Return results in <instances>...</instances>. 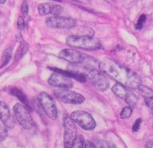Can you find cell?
<instances>
[{"mask_svg":"<svg viewBox=\"0 0 153 148\" xmlns=\"http://www.w3.org/2000/svg\"><path fill=\"white\" fill-rule=\"evenodd\" d=\"M99 69L104 74L118 82L119 84L129 89H137L141 85V80L137 73L111 58H104L99 64Z\"/></svg>","mask_w":153,"mask_h":148,"instance_id":"cell-1","label":"cell"},{"mask_svg":"<svg viewBox=\"0 0 153 148\" xmlns=\"http://www.w3.org/2000/svg\"><path fill=\"white\" fill-rule=\"evenodd\" d=\"M73 67L74 68H76V70H71V71L77 72V73L83 74L86 78L89 79V81L98 90L101 91H104L108 89L109 85H110L108 80L101 72L98 71L92 67H86V66H79L75 64Z\"/></svg>","mask_w":153,"mask_h":148,"instance_id":"cell-2","label":"cell"},{"mask_svg":"<svg viewBox=\"0 0 153 148\" xmlns=\"http://www.w3.org/2000/svg\"><path fill=\"white\" fill-rule=\"evenodd\" d=\"M66 43L71 47L86 50H96L102 48L101 41L89 35H71L66 39Z\"/></svg>","mask_w":153,"mask_h":148,"instance_id":"cell-3","label":"cell"},{"mask_svg":"<svg viewBox=\"0 0 153 148\" xmlns=\"http://www.w3.org/2000/svg\"><path fill=\"white\" fill-rule=\"evenodd\" d=\"M59 57L65 61H69L71 64H81V65L89 67H91V66H93L94 63L95 64L97 62L95 58L88 56L73 49H62L59 53Z\"/></svg>","mask_w":153,"mask_h":148,"instance_id":"cell-4","label":"cell"},{"mask_svg":"<svg viewBox=\"0 0 153 148\" xmlns=\"http://www.w3.org/2000/svg\"><path fill=\"white\" fill-rule=\"evenodd\" d=\"M13 111L17 121L23 128L27 130L33 128L35 123L29 113V109L26 106L20 103H17L14 105Z\"/></svg>","mask_w":153,"mask_h":148,"instance_id":"cell-5","label":"cell"},{"mask_svg":"<svg viewBox=\"0 0 153 148\" xmlns=\"http://www.w3.org/2000/svg\"><path fill=\"white\" fill-rule=\"evenodd\" d=\"M71 119L85 130H92L96 127V122L88 112L77 110L72 112Z\"/></svg>","mask_w":153,"mask_h":148,"instance_id":"cell-6","label":"cell"},{"mask_svg":"<svg viewBox=\"0 0 153 148\" xmlns=\"http://www.w3.org/2000/svg\"><path fill=\"white\" fill-rule=\"evenodd\" d=\"M54 95L57 99L65 103L81 104L85 101V98L83 95L68 89H56L54 90Z\"/></svg>","mask_w":153,"mask_h":148,"instance_id":"cell-7","label":"cell"},{"mask_svg":"<svg viewBox=\"0 0 153 148\" xmlns=\"http://www.w3.org/2000/svg\"><path fill=\"white\" fill-rule=\"evenodd\" d=\"M38 101L45 113L52 120H56L58 117L56 102L52 96L46 92H42L38 95Z\"/></svg>","mask_w":153,"mask_h":148,"instance_id":"cell-8","label":"cell"},{"mask_svg":"<svg viewBox=\"0 0 153 148\" xmlns=\"http://www.w3.org/2000/svg\"><path fill=\"white\" fill-rule=\"evenodd\" d=\"M112 91L120 98L126 101L130 107L135 106L137 102V97L131 89L117 83L112 88Z\"/></svg>","mask_w":153,"mask_h":148,"instance_id":"cell-9","label":"cell"},{"mask_svg":"<svg viewBox=\"0 0 153 148\" xmlns=\"http://www.w3.org/2000/svg\"><path fill=\"white\" fill-rule=\"evenodd\" d=\"M64 148H71L76 138V128L67 115L64 116Z\"/></svg>","mask_w":153,"mask_h":148,"instance_id":"cell-10","label":"cell"},{"mask_svg":"<svg viewBox=\"0 0 153 148\" xmlns=\"http://www.w3.org/2000/svg\"><path fill=\"white\" fill-rule=\"evenodd\" d=\"M46 24L53 29H72L76 26V23L74 19L71 17L53 16L47 19Z\"/></svg>","mask_w":153,"mask_h":148,"instance_id":"cell-11","label":"cell"},{"mask_svg":"<svg viewBox=\"0 0 153 148\" xmlns=\"http://www.w3.org/2000/svg\"><path fill=\"white\" fill-rule=\"evenodd\" d=\"M48 83L53 87L61 89H70L73 87V82L69 77L59 72L53 73L48 80Z\"/></svg>","mask_w":153,"mask_h":148,"instance_id":"cell-12","label":"cell"},{"mask_svg":"<svg viewBox=\"0 0 153 148\" xmlns=\"http://www.w3.org/2000/svg\"><path fill=\"white\" fill-rule=\"evenodd\" d=\"M0 120L6 127L12 129L15 127L16 121L10 112L7 104L0 101Z\"/></svg>","mask_w":153,"mask_h":148,"instance_id":"cell-13","label":"cell"},{"mask_svg":"<svg viewBox=\"0 0 153 148\" xmlns=\"http://www.w3.org/2000/svg\"><path fill=\"white\" fill-rule=\"evenodd\" d=\"M11 94L13 96H16V97L23 104V105L26 106L29 111H33V106H32V105L31 104V102H29V99L27 98L26 95L20 89L17 88H11Z\"/></svg>","mask_w":153,"mask_h":148,"instance_id":"cell-14","label":"cell"},{"mask_svg":"<svg viewBox=\"0 0 153 148\" xmlns=\"http://www.w3.org/2000/svg\"><path fill=\"white\" fill-rule=\"evenodd\" d=\"M139 89V91L140 93V94L142 95L144 97V99H146V98H153V91L152 90L149 88L146 87L145 85H140L138 88Z\"/></svg>","mask_w":153,"mask_h":148,"instance_id":"cell-15","label":"cell"},{"mask_svg":"<svg viewBox=\"0 0 153 148\" xmlns=\"http://www.w3.org/2000/svg\"><path fill=\"white\" fill-rule=\"evenodd\" d=\"M53 5L48 3H43L38 5V12L40 15H47V14H51Z\"/></svg>","mask_w":153,"mask_h":148,"instance_id":"cell-16","label":"cell"},{"mask_svg":"<svg viewBox=\"0 0 153 148\" xmlns=\"http://www.w3.org/2000/svg\"><path fill=\"white\" fill-rule=\"evenodd\" d=\"M96 148H117L114 144L102 140H96L94 143Z\"/></svg>","mask_w":153,"mask_h":148,"instance_id":"cell-17","label":"cell"},{"mask_svg":"<svg viewBox=\"0 0 153 148\" xmlns=\"http://www.w3.org/2000/svg\"><path fill=\"white\" fill-rule=\"evenodd\" d=\"M85 140L83 136L79 135L76 138L71 148H84Z\"/></svg>","mask_w":153,"mask_h":148,"instance_id":"cell-18","label":"cell"},{"mask_svg":"<svg viewBox=\"0 0 153 148\" xmlns=\"http://www.w3.org/2000/svg\"><path fill=\"white\" fill-rule=\"evenodd\" d=\"M131 113L132 109L130 106L125 107V108H123L121 113H120V118L122 119H127L131 115Z\"/></svg>","mask_w":153,"mask_h":148,"instance_id":"cell-19","label":"cell"},{"mask_svg":"<svg viewBox=\"0 0 153 148\" xmlns=\"http://www.w3.org/2000/svg\"><path fill=\"white\" fill-rule=\"evenodd\" d=\"M146 14H142V15L140 17L138 21L137 22V24L136 26H135V29H136L137 30H140L143 28V24L146 22Z\"/></svg>","mask_w":153,"mask_h":148,"instance_id":"cell-20","label":"cell"},{"mask_svg":"<svg viewBox=\"0 0 153 148\" xmlns=\"http://www.w3.org/2000/svg\"><path fill=\"white\" fill-rule=\"evenodd\" d=\"M63 8L62 7L58 5H53L52 6V11H51V14L53 16H59L60 14L62 13Z\"/></svg>","mask_w":153,"mask_h":148,"instance_id":"cell-21","label":"cell"},{"mask_svg":"<svg viewBox=\"0 0 153 148\" xmlns=\"http://www.w3.org/2000/svg\"><path fill=\"white\" fill-rule=\"evenodd\" d=\"M7 134V129L6 127L3 124H0V141H2L6 138Z\"/></svg>","mask_w":153,"mask_h":148,"instance_id":"cell-22","label":"cell"},{"mask_svg":"<svg viewBox=\"0 0 153 148\" xmlns=\"http://www.w3.org/2000/svg\"><path fill=\"white\" fill-rule=\"evenodd\" d=\"M21 11L24 17H27L28 14H29V6H28L27 2H26V1H24L22 4Z\"/></svg>","mask_w":153,"mask_h":148,"instance_id":"cell-23","label":"cell"},{"mask_svg":"<svg viewBox=\"0 0 153 148\" xmlns=\"http://www.w3.org/2000/svg\"><path fill=\"white\" fill-rule=\"evenodd\" d=\"M4 57H5V61H4V63L2 64V67H3V66H5V64H7V63L9 61V60L11 59V49H7L6 52H5V54H4Z\"/></svg>","mask_w":153,"mask_h":148,"instance_id":"cell-24","label":"cell"},{"mask_svg":"<svg viewBox=\"0 0 153 148\" xmlns=\"http://www.w3.org/2000/svg\"><path fill=\"white\" fill-rule=\"evenodd\" d=\"M17 28H18L19 30H23L25 29V21L21 16H20L18 17V20H17Z\"/></svg>","mask_w":153,"mask_h":148,"instance_id":"cell-25","label":"cell"},{"mask_svg":"<svg viewBox=\"0 0 153 148\" xmlns=\"http://www.w3.org/2000/svg\"><path fill=\"white\" fill-rule=\"evenodd\" d=\"M141 123H142V119H141V118H138V119H137V121H135L133 127H132V130H133V132H137L138 130H139Z\"/></svg>","mask_w":153,"mask_h":148,"instance_id":"cell-26","label":"cell"},{"mask_svg":"<svg viewBox=\"0 0 153 148\" xmlns=\"http://www.w3.org/2000/svg\"><path fill=\"white\" fill-rule=\"evenodd\" d=\"M145 148H153V140L149 139L146 142Z\"/></svg>","mask_w":153,"mask_h":148,"instance_id":"cell-27","label":"cell"},{"mask_svg":"<svg viewBox=\"0 0 153 148\" xmlns=\"http://www.w3.org/2000/svg\"><path fill=\"white\" fill-rule=\"evenodd\" d=\"M84 148H96L95 147L94 143L91 141H87L86 143H85V147Z\"/></svg>","mask_w":153,"mask_h":148,"instance_id":"cell-28","label":"cell"},{"mask_svg":"<svg viewBox=\"0 0 153 148\" xmlns=\"http://www.w3.org/2000/svg\"><path fill=\"white\" fill-rule=\"evenodd\" d=\"M5 1H0V4H5Z\"/></svg>","mask_w":153,"mask_h":148,"instance_id":"cell-29","label":"cell"},{"mask_svg":"<svg viewBox=\"0 0 153 148\" xmlns=\"http://www.w3.org/2000/svg\"><path fill=\"white\" fill-rule=\"evenodd\" d=\"M152 117H153V108H152Z\"/></svg>","mask_w":153,"mask_h":148,"instance_id":"cell-30","label":"cell"}]
</instances>
